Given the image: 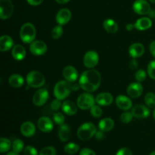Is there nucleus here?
<instances>
[{
    "mask_svg": "<svg viewBox=\"0 0 155 155\" xmlns=\"http://www.w3.org/2000/svg\"><path fill=\"white\" fill-rule=\"evenodd\" d=\"M146 77V72H145L143 69L138 70L136 72V74H135V78H136V80H137L138 82H139V83H142V82L145 81Z\"/></svg>",
    "mask_w": 155,
    "mask_h": 155,
    "instance_id": "nucleus-34",
    "label": "nucleus"
},
{
    "mask_svg": "<svg viewBox=\"0 0 155 155\" xmlns=\"http://www.w3.org/2000/svg\"><path fill=\"white\" fill-rule=\"evenodd\" d=\"M104 132L101 131V130L97 131L96 133H95V135L96 139H98V140H101V139H104Z\"/></svg>",
    "mask_w": 155,
    "mask_h": 155,
    "instance_id": "nucleus-47",
    "label": "nucleus"
},
{
    "mask_svg": "<svg viewBox=\"0 0 155 155\" xmlns=\"http://www.w3.org/2000/svg\"><path fill=\"white\" fill-rule=\"evenodd\" d=\"M80 155H96L92 150L89 148H83L80 151Z\"/></svg>",
    "mask_w": 155,
    "mask_h": 155,
    "instance_id": "nucleus-43",
    "label": "nucleus"
},
{
    "mask_svg": "<svg viewBox=\"0 0 155 155\" xmlns=\"http://www.w3.org/2000/svg\"><path fill=\"white\" fill-rule=\"evenodd\" d=\"M6 155H19V154H18V153L15 152V151H12V152L8 153V154Z\"/></svg>",
    "mask_w": 155,
    "mask_h": 155,
    "instance_id": "nucleus-52",
    "label": "nucleus"
},
{
    "mask_svg": "<svg viewBox=\"0 0 155 155\" xmlns=\"http://www.w3.org/2000/svg\"><path fill=\"white\" fill-rule=\"evenodd\" d=\"M24 77L20 74H12L8 78V83L13 88H20L24 85Z\"/></svg>",
    "mask_w": 155,
    "mask_h": 155,
    "instance_id": "nucleus-27",
    "label": "nucleus"
},
{
    "mask_svg": "<svg viewBox=\"0 0 155 155\" xmlns=\"http://www.w3.org/2000/svg\"><path fill=\"white\" fill-rule=\"evenodd\" d=\"M61 106H62V104H61V100L56 98V99L53 100V101H51L50 107H51V110L56 111V110H59V109L61 108Z\"/></svg>",
    "mask_w": 155,
    "mask_h": 155,
    "instance_id": "nucleus-41",
    "label": "nucleus"
},
{
    "mask_svg": "<svg viewBox=\"0 0 155 155\" xmlns=\"http://www.w3.org/2000/svg\"><path fill=\"white\" fill-rule=\"evenodd\" d=\"M134 28L135 25L133 24H128L126 26V29H127V30H128V31H131V30H133Z\"/></svg>",
    "mask_w": 155,
    "mask_h": 155,
    "instance_id": "nucleus-49",
    "label": "nucleus"
},
{
    "mask_svg": "<svg viewBox=\"0 0 155 155\" xmlns=\"http://www.w3.org/2000/svg\"><path fill=\"white\" fill-rule=\"evenodd\" d=\"M77 104L76 105L73 101H65L62 104L61 108L63 111L69 116H73L75 115L77 112Z\"/></svg>",
    "mask_w": 155,
    "mask_h": 155,
    "instance_id": "nucleus-24",
    "label": "nucleus"
},
{
    "mask_svg": "<svg viewBox=\"0 0 155 155\" xmlns=\"http://www.w3.org/2000/svg\"><path fill=\"white\" fill-rule=\"evenodd\" d=\"M71 19V12L68 8H61L56 15V21L59 25H65Z\"/></svg>",
    "mask_w": 155,
    "mask_h": 155,
    "instance_id": "nucleus-14",
    "label": "nucleus"
},
{
    "mask_svg": "<svg viewBox=\"0 0 155 155\" xmlns=\"http://www.w3.org/2000/svg\"><path fill=\"white\" fill-rule=\"evenodd\" d=\"M138 68V62L136 58H133L130 62V68L132 71H135Z\"/></svg>",
    "mask_w": 155,
    "mask_h": 155,
    "instance_id": "nucleus-44",
    "label": "nucleus"
},
{
    "mask_svg": "<svg viewBox=\"0 0 155 155\" xmlns=\"http://www.w3.org/2000/svg\"><path fill=\"white\" fill-rule=\"evenodd\" d=\"M148 74L149 77L152 80H155V60L151 61L148 65Z\"/></svg>",
    "mask_w": 155,
    "mask_h": 155,
    "instance_id": "nucleus-39",
    "label": "nucleus"
},
{
    "mask_svg": "<svg viewBox=\"0 0 155 155\" xmlns=\"http://www.w3.org/2000/svg\"><path fill=\"white\" fill-rule=\"evenodd\" d=\"M149 1L152 3H155V0H149Z\"/></svg>",
    "mask_w": 155,
    "mask_h": 155,
    "instance_id": "nucleus-55",
    "label": "nucleus"
},
{
    "mask_svg": "<svg viewBox=\"0 0 155 155\" xmlns=\"http://www.w3.org/2000/svg\"><path fill=\"white\" fill-rule=\"evenodd\" d=\"M30 51L34 55H42L47 51V45L42 41H33L32 43H30Z\"/></svg>",
    "mask_w": 155,
    "mask_h": 155,
    "instance_id": "nucleus-11",
    "label": "nucleus"
},
{
    "mask_svg": "<svg viewBox=\"0 0 155 155\" xmlns=\"http://www.w3.org/2000/svg\"><path fill=\"white\" fill-rule=\"evenodd\" d=\"M145 104L148 107H155V94L153 92H148L145 96Z\"/></svg>",
    "mask_w": 155,
    "mask_h": 155,
    "instance_id": "nucleus-31",
    "label": "nucleus"
},
{
    "mask_svg": "<svg viewBox=\"0 0 155 155\" xmlns=\"http://www.w3.org/2000/svg\"><path fill=\"white\" fill-rule=\"evenodd\" d=\"M64 150V152L68 154H74L78 152V151L80 150V146L77 144L71 142L65 145Z\"/></svg>",
    "mask_w": 155,
    "mask_h": 155,
    "instance_id": "nucleus-29",
    "label": "nucleus"
},
{
    "mask_svg": "<svg viewBox=\"0 0 155 155\" xmlns=\"http://www.w3.org/2000/svg\"><path fill=\"white\" fill-rule=\"evenodd\" d=\"M27 2L30 5L33 6H36V5H39L40 4H42V2L44 0H27Z\"/></svg>",
    "mask_w": 155,
    "mask_h": 155,
    "instance_id": "nucleus-45",
    "label": "nucleus"
},
{
    "mask_svg": "<svg viewBox=\"0 0 155 155\" xmlns=\"http://www.w3.org/2000/svg\"><path fill=\"white\" fill-rule=\"evenodd\" d=\"M116 155H133V153L129 148H123L117 151Z\"/></svg>",
    "mask_w": 155,
    "mask_h": 155,
    "instance_id": "nucleus-42",
    "label": "nucleus"
},
{
    "mask_svg": "<svg viewBox=\"0 0 155 155\" xmlns=\"http://www.w3.org/2000/svg\"><path fill=\"white\" fill-rule=\"evenodd\" d=\"M71 91V83L67 80H60L54 86V95L56 98L61 101L69 96Z\"/></svg>",
    "mask_w": 155,
    "mask_h": 155,
    "instance_id": "nucleus-3",
    "label": "nucleus"
},
{
    "mask_svg": "<svg viewBox=\"0 0 155 155\" xmlns=\"http://www.w3.org/2000/svg\"><path fill=\"white\" fill-rule=\"evenodd\" d=\"M145 46L142 43H139V42L132 44L129 48V53L133 58L141 57L145 53Z\"/></svg>",
    "mask_w": 155,
    "mask_h": 155,
    "instance_id": "nucleus-18",
    "label": "nucleus"
},
{
    "mask_svg": "<svg viewBox=\"0 0 155 155\" xmlns=\"http://www.w3.org/2000/svg\"><path fill=\"white\" fill-rule=\"evenodd\" d=\"M38 128L43 133H50L53 130V122L47 117H42L38 120Z\"/></svg>",
    "mask_w": 155,
    "mask_h": 155,
    "instance_id": "nucleus-17",
    "label": "nucleus"
},
{
    "mask_svg": "<svg viewBox=\"0 0 155 155\" xmlns=\"http://www.w3.org/2000/svg\"><path fill=\"white\" fill-rule=\"evenodd\" d=\"M90 113L94 117H100L102 115V109L100 106L94 104L90 108Z\"/></svg>",
    "mask_w": 155,
    "mask_h": 155,
    "instance_id": "nucleus-37",
    "label": "nucleus"
},
{
    "mask_svg": "<svg viewBox=\"0 0 155 155\" xmlns=\"http://www.w3.org/2000/svg\"><path fill=\"white\" fill-rule=\"evenodd\" d=\"M12 55L16 61H22L26 56V49L22 45H15L12 48Z\"/></svg>",
    "mask_w": 155,
    "mask_h": 155,
    "instance_id": "nucleus-23",
    "label": "nucleus"
},
{
    "mask_svg": "<svg viewBox=\"0 0 155 155\" xmlns=\"http://www.w3.org/2000/svg\"><path fill=\"white\" fill-rule=\"evenodd\" d=\"M114 127V122L111 118L106 117L101 120L98 124V128L103 132H109Z\"/></svg>",
    "mask_w": 155,
    "mask_h": 155,
    "instance_id": "nucleus-26",
    "label": "nucleus"
},
{
    "mask_svg": "<svg viewBox=\"0 0 155 155\" xmlns=\"http://www.w3.org/2000/svg\"><path fill=\"white\" fill-rule=\"evenodd\" d=\"M113 95L108 92H101L95 98V102L101 106H108L113 102Z\"/></svg>",
    "mask_w": 155,
    "mask_h": 155,
    "instance_id": "nucleus-19",
    "label": "nucleus"
},
{
    "mask_svg": "<svg viewBox=\"0 0 155 155\" xmlns=\"http://www.w3.org/2000/svg\"><path fill=\"white\" fill-rule=\"evenodd\" d=\"M14 42L11 36L3 35L0 37V51H6L13 48Z\"/></svg>",
    "mask_w": 155,
    "mask_h": 155,
    "instance_id": "nucleus-22",
    "label": "nucleus"
},
{
    "mask_svg": "<svg viewBox=\"0 0 155 155\" xmlns=\"http://www.w3.org/2000/svg\"><path fill=\"white\" fill-rule=\"evenodd\" d=\"M97 132L96 127L92 123H85L79 127L77 130V137L82 141H87L95 136Z\"/></svg>",
    "mask_w": 155,
    "mask_h": 155,
    "instance_id": "nucleus-4",
    "label": "nucleus"
},
{
    "mask_svg": "<svg viewBox=\"0 0 155 155\" xmlns=\"http://www.w3.org/2000/svg\"><path fill=\"white\" fill-rule=\"evenodd\" d=\"M24 155H38L37 150L33 146H27L24 148Z\"/></svg>",
    "mask_w": 155,
    "mask_h": 155,
    "instance_id": "nucleus-40",
    "label": "nucleus"
},
{
    "mask_svg": "<svg viewBox=\"0 0 155 155\" xmlns=\"http://www.w3.org/2000/svg\"><path fill=\"white\" fill-rule=\"evenodd\" d=\"M98 61H99V56H98V53L95 51H87L86 54L83 56V64L85 67L87 68H93L98 64Z\"/></svg>",
    "mask_w": 155,
    "mask_h": 155,
    "instance_id": "nucleus-8",
    "label": "nucleus"
},
{
    "mask_svg": "<svg viewBox=\"0 0 155 155\" xmlns=\"http://www.w3.org/2000/svg\"><path fill=\"white\" fill-rule=\"evenodd\" d=\"M21 132L24 136L30 137V136H33L36 133V127L32 122L27 121L21 126Z\"/></svg>",
    "mask_w": 155,
    "mask_h": 155,
    "instance_id": "nucleus-21",
    "label": "nucleus"
},
{
    "mask_svg": "<svg viewBox=\"0 0 155 155\" xmlns=\"http://www.w3.org/2000/svg\"><path fill=\"white\" fill-rule=\"evenodd\" d=\"M71 89H72V91H77L80 88V86L79 83H71Z\"/></svg>",
    "mask_w": 155,
    "mask_h": 155,
    "instance_id": "nucleus-48",
    "label": "nucleus"
},
{
    "mask_svg": "<svg viewBox=\"0 0 155 155\" xmlns=\"http://www.w3.org/2000/svg\"><path fill=\"white\" fill-rule=\"evenodd\" d=\"M24 142H23L22 140L15 139L13 143H12V151L19 154L24 149Z\"/></svg>",
    "mask_w": 155,
    "mask_h": 155,
    "instance_id": "nucleus-32",
    "label": "nucleus"
},
{
    "mask_svg": "<svg viewBox=\"0 0 155 155\" xmlns=\"http://www.w3.org/2000/svg\"><path fill=\"white\" fill-rule=\"evenodd\" d=\"M27 83L30 87L40 88L45 84V78L43 74L37 71H32L27 75Z\"/></svg>",
    "mask_w": 155,
    "mask_h": 155,
    "instance_id": "nucleus-5",
    "label": "nucleus"
},
{
    "mask_svg": "<svg viewBox=\"0 0 155 155\" xmlns=\"http://www.w3.org/2000/svg\"><path fill=\"white\" fill-rule=\"evenodd\" d=\"M117 106L119 107L120 110H128L133 106V103H132L131 99L128 98L127 96L124 95H118L115 100Z\"/></svg>",
    "mask_w": 155,
    "mask_h": 155,
    "instance_id": "nucleus-16",
    "label": "nucleus"
},
{
    "mask_svg": "<svg viewBox=\"0 0 155 155\" xmlns=\"http://www.w3.org/2000/svg\"><path fill=\"white\" fill-rule=\"evenodd\" d=\"M14 7L11 0H0V18L6 20L13 15Z\"/></svg>",
    "mask_w": 155,
    "mask_h": 155,
    "instance_id": "nucleus-7",
    "label": "nucleus"
},
{
    "mask_svg": "<svg viewBox=\"0 0 155 155\" xmlns=\"http://www.w3.org/2000/svg\"><path fill=\"white\" fill-rule=\"evenodd\" d=\"M103 27L107 33H111V34L117 33L118 30L117 24L116 21L112 19H106L103 22Z\"/></svg>",
    "mask_w": 155,
    "mask_h": 155,
    "instance_id": "nucleus-28",
    "label": "nucleus"
},
{
    "mask_svg": "<svg viewBox=\"0 0 155 155\" xmlns=\"http://www.w3.org/2000/svg\"><path fill=\"white\" fill-rule=\"evenodd\" d=\"M133 115L132 114V112H129L127 110L124 112L120 116L121 121L123 123H124V124H129V123H130L132 121V120H133Z\"/></svg>",
    "mask_w": 155,
    "mask_h": 155,
    "instance_id": "nucleus-38",
    "label": "nucleus"
},
{
    "mask_svg": "<svg viewBox=\"0 0 155 155\" xmlns=\"http://www.w3.org/2000/svg\"><path fill=\"white\" fill-rule=\"evenodd\" d=\"M148 15H149V16L151 17V18H155V12L154 10H151Z\"/></svg>",
    "mask_w": 155,
    "mask_h": 155,
    "instance_id": "nucleus-51",
    "label": "nucleus"
},
{
    "mask_svg": "<svg viewBox=\"0 0 155 155\" xmlns=\"http://www.w3.org/2000/svg\"><path fill=\"white\" fill-rule=\"evenodd\" d=\"M132 114L133 117L137 119H145L149 117L150 110L148 106L143 104H137L132 108Z\"/></svg>",
    "mask_w": 155,
    "mask_h": 155,
    "instance_id": "nucleus-12",
    "label": "nucleus"
},
{
    "mask_svg": "<svg viewBox=\"0 0 155 155\" xmlns=\"http://www.w3.org/2000/svg\"><path fill=\"white\" fill-rule=\"evenodd\" d=\"M150 155H155V151H152V152H151V154H150Z\"/></svg>",
    "mask_w": 155,
    "mask_h": 155,
    "instance_id": "nucleus-54",
    "label": "nucleus"
},
{
    "mask_svg": "<svg viewBox=\"0 0 155 155\" xmlns=\"http://www.w3.org/2000/svg\"><path fill=\"white\" fill-rule=\"evenodd\" d=\"M153 117H154V119L155 120V108H154V111H153Z\"/></svg>",
    "mask_w": 155,
    "mask_h": 155,
    "instance_id": "nucleus-53",
    "label": "nucleus"
},
{
    "mask_svg": "<svg viewBox=\"0 0 155 155\" xmlns=\"http://www.w3.org/2000/svg\"><path fill=\"white\" fill-rule=\"evenodd\" d=\"M127 95L133 98H137L142 95L143 92V86L139 82L132 83L129 85L127 89Z\"/></svg>",
    "mask_w": 155,
    "mask_h": 155,
    "instance_id": "nucleus-13",
    "label": "nucleus"
},
{
    "mask_svg": "<svg viewBox=\"0 0 155 155\" xmlns=\"http://www.w3.org/2000/svg\"><path fill=\"white\" fill-rule=\"evenodd\" d=\"M55 1L57 2L58 4L64 5V4H66V3H68L70 0H55Z\"/></svg>",
    "mask_w": 155,
    "mask_h": 155,
    "instance_id": "nucleus-50",
    "label": "nucleus"
},
{
    "mask_svg": "<svg viewBox=\"0 0 155 155\" xmlns=\"http://www.w3.org/2000/svg\"><path fill=\"white\" fill-rule=\"evenodd\" d=\"M63 76L69 83H75L78 79V72L73 66H67L63 70Z\"/></svg>",
    "mask_w": 155,
    "mask_h": 155,
    "instance_id": "nucleus-15",
    "label": "nucleus"
},
{
    "mask_svg": "<svg viewBox=\"0 0 155 155\" xmlns=\"http://www.w3.org/2000/svg\"><path fill=\"white\" fill-rule=\"evenodd\" d=\"M63 28L61 25H58L53 27L51 30V37L54 39H58L63 35Z\"/></svg>",
    "mask_w": 155,
    "mask_h": 155,
    "instance_id": "nucleus-33",
    "label": "nucleus"
},
{
    "mask_svg": "<svg viewBox=\"0 0 155 155\" xmlns=\"http://www.w3.org/2000/svg\"><path fill=\"white\" fill-rule=\"evenodd\" d=\"M135 28L140 31H144V30H148L151 28L152 26V21H151V18H147V17H144V18H141L138 19L134 24Z\"/></svg>",
    "mask_w": 155,
    "mask_h": 155,
    "instance_id": "nucleus-20",
    "label": "nucleus"
},
{
    "mask_svg": "<svg viewBox=\"0 0 155 155\" xmlns=\"http://www.w3.org/2000/svg\"><path fill=\"white\" fill-rule=\"evenodd\" d=\"M12 147V142L6 138H1L0 139V151L5 153L8 151Z\"/></svg>",
    "mask_w": 155,
    "mask_h": 155,
    "instance_id": "nucleus-30",
    "label": "nucleus"
},
{
    "mask_svg": "<svg viewBox=\"0 0 155 155\" xmlns=\"http://www.w3.org/2000/svg\"><path fill=\"white\" fill-rule=\"evenodd\" d=\"M149 50L150 53H151V55L155 58V40L151 42L149 45Z\"/></svg>",
    "mask_w": 155,
    "mask_h": 155,
    "instance_id": "nucleus-46",
    "label": "nucleus"
},
{
    "mask_svg": "<svg viewBox=\"0 0 155 155\" xmlns=\"http://www.w3.org/2000/svg\"><path fill=\"white\" fill-rule=\"evenodd\" d=\"M48 98V92L45 89H39L34 93L33 97V102L37 107L42 106Z\"/></svg>",
    "mask_w": 155,
    "mask_h": 155,
    "instance_id": "nucleus-10",
    "label": "nucleus"
},
{
    "mask_svg": "<svg viewBox=\"0 0 155 155\" xmlns=\"http://www.w3.org/2000/svg\"><path fill=\"white\" fill-rule=\"evenodd\" d=\"M101 82L100 73L96 70H88L82 73L79 80L80 88L87 92H95L98 89Z\"/></svg>",
    "mask_w": 155,
    "mask_h": 155,
    "instance_id": "nucleus-1",
    "label": "nucleus"
},
{
    "mask_svg": "<svg viewBox=\"0 0 155 155\" xmlns=\"http://www.w3.org/2000/svg\"><path fill=\"white\" fill-rule=\"evenodd\" d=\"M56 149L52 146L45 147L39 152V155H56Z\"/></svg>",
    "mask_w": 155,
    "mask_h": 155,
    "instance_id": "nucleus-36",
    "label": "nucleus"
},
{
    "mask_svg": "<svg viewBox=\"0 0 155 155\" xmlns=\"http://www.w3.org/2000/svg\"><path fill=\"white\" fill-rule=\"evenodd\" d=\"M36 30L34 25L30 22L24 24L20 30V37L23 42L30 44L34 41L36 38Z\"/></svg>",
    "mask_w": 155,
    "mask_h": 155,
    "instance_id": "nucleus-2",
    "label": "nucleus"
},
{
    "mask_svg": "<svg viewBox=\"0 0 155 155\" xmlns=\"http://www.w3.org/2000/svg\"><path fill=\"white\" fill-rule=\"evenodd\" d=\"M58 138L61 142H65L69 140L71 137V129L67 124H63L59 127L58 129Z\"/></svg>",
    "mask_w": 155,
    "mask_h": 155,
    "instance_id": "nucleus-25",
    "label": "nucleus"
},
{
    "mask_svg": "<svg viewBox=\"0 0 155 155\" xmlns=\"http://www.w3.org/2000/svg\"><path fill=\"white\" fill-rule=\"evenodd\" d=\"M53 120L57 125H63L65 120L64 116L63 115V114L60 113V112H57V113L53 115Z\"/></svg>",
    "mask_w": 155,
    "mask_h": 155,
    "instance_id": "nucleus-35",
    "label": "nucleus"
},
{
    "mask_svg": "<svg viewBox=\"0 0 155 155\" xmlns=\"http://www.w3.org/2000/svg\"><path fill=\"white\" fill-rule=\"evenodd\" d=\"M133 11L139 15H148L151 11V5L145 0H136L133 5Z\"/></svg>",
    "mask_w": 155,
    "mask_h": 155,
    "instance_id": "nucleus-9",
    "label": "nucleus"
},
{
    "mask_svg": "<svg viewBox=\"0 0 155 155\" xmlns=\"http://www.w3.org/2000/svg\"><path fill=\"white\" fill-rule=\"evenodd\" d=\"M95 102L93 95L89 93H83L77 98V104L81 110H88L95 104Z\"/></svg>",
    "mask_w": 155,
    "mask_h": 155,
    "instance_id": "nucleus-6",
    "label": "nucleus"
}]
</instances>
